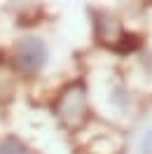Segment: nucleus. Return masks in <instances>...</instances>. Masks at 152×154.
Segmentation results:
<instances>
[{
    "label": "nucleus",
    "instance_id": "1",
    "mask_svg": "<svg viewBox=\"0 0 152 154\" xmlns=\"http://www.w3.org/2000/svg\"><path fill=\"white\" fill-rule=\"evenodd\" d=\"M47 61V47L38 38H24L17 45V66L24 72H38Z\"/></svg>",
    "mask_w": 152,
    "mask_h": 154
},
{
    "label": "nucleus",
    "instance_id": "2",
    "mask_svg": "<svg viewBox=\"0 0 152 154\" xmlns=\"http://www.w3.org/2000/svg\"><path fill=\"white\" fill-rule=\"evenodd\" d=\"M0 154H28V149L17 140H7L0 145Z\"/></svg>",
    "mask_w": 152,
    "mask_h": 154
}]
</instances>
